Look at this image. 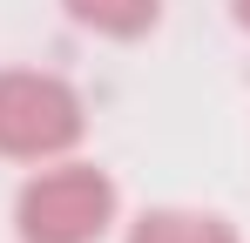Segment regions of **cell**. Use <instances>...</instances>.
Instances as JSON below:
<instances>
[{
	"label": "cell",
	"mask_w": 250,
	"mask_h": 243,
	"mask_svg": "<svg viewBox=\"0 0 250 243\" xmlns=\"http://www.w3.org/2000/svg\"><path fill=\"white\" fill-rule=\"evenodd\" d=\"M115 209H122V196H115L108 169L61 156V162H41L21 182L14 230H21V243H102Z\"/></svg>",
	"instance_id": "1"
},
{
	"label": "cell",
	"mask_w": 250,
	"mask_h": 243,
	"mask_svg": "<svg viewBox=\"0 0 250 243\" xmlns=\"http://www.w3.org/2000/svg\"><path fill=\"white\" fill-rule=\"evenodd\" d=\"M128 243H244L216 209H142L128 223Z\"/></svg>",
	"instance_id": "3"
},
{
	"label": "cell",
	"mask_w": 250,
	"mask_h": 243,
	"mask_svg": "<svg viewBox=\"0 0 250 243\" xmlns=\"http://www.w3.org/2000/svg\"><path fill=\"white\" fill-rule=\"evenodd\" d=\"M230 7H237V20H244V27H250V0H230Z\"/></svg>",
	"instance_id": "5"
},
{
	"label": "cell",
	"mask_w": 250,
	"mask_h": 243,
	"mask_svg": "<svg viewBox=\"0 0 250 243\" xmlns=\"http://www.w3.org/2000/svg\"><path fill=\"white\" fill-rule=\"evenodd\" d=\"M88 128L75 81L47 68H0V156L7 162H61Z\"/></svg>",
	"instance_id": "2"
},
{
	"label": "cell",
	"mask_w": 250,
	"mask_h": 243,
	"mask_svg": "<svg viewBox=\"0 0 250 243\" xmlns=\"http://www.w3.org/2000/svg\"><path fill=\"white\" fill-rule=\"evenodd\" d=\"M68 7V20L88 27V34H108V40H135L156 27V14H163V0H61Z\"/></svg>",
	"instance_id": "4"
}]
</instances>
